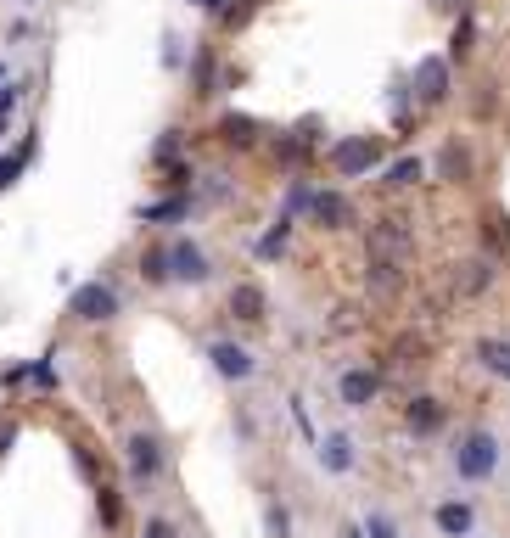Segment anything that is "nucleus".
I'll use <instances>...</instances> for the list:
<instances>
[{
    "mask_svg": "<svg viewBox=\"0 0 510 538\" xmlns=\"http://www.w3.org/2000/svg\"><path fill=\"white\" fill-rule=\"evenodd\" d=\"M370 281H376V292H398V281H404V275H398V264H370Z\"/></svg>",
    "mask_w": 510,
    "mask_h": 538,
    "instance_id": "21",
    "label": "nucleus"
},
{
    "mask_svg": "<svg viewBox=\"0 0 510 538\" xmlns=\"http://www.w3.org/2000/svg\"><path fill=\"white\" fill-rule=\"evenodd\" d=\"M415 96H421V107H438V101L449 96V62L426 57L421 68H415Z\"/></svg>",
    "mask_w": 510,
    "mask_h": 538,
    "instance_id": "12",
    "label": "nucleus"
},
{
    "mask_svg": "<svg viewBox=\"0 0 510 538\" xmlns=\"http://www.w3.org/2000/svg\"><path fill=\"white\" fill-rule=\"evenodd\" d=\"M208 359H213V370H219L225 382H247V376L258 370V359L247 354V348H236V342H213Z\"/></svg>",
    "mask_w": 510,
    "mask_h": 538,
    "instance_id": "10",
    "label": "nucleus"
},
{
    "mask_svg": "<svg viewBox=\"0 0 510 538\" xmlns=\"http://www.w3.org/2000/svg\"><path fill=\"white\" fill-rule=\"evenodd\" d=\"M376 152H382V146L370 141V135H354V141H342L337 152H331V169H337V174H348V180H354V174L376 169Z\"/></svg>",
    "mask_w": 510,
    "mask_h": 538,
    "instance_id": "6",
    "label": "nucleus"
},
{
    "mask_svg": "<svg viewBox=\"0 0 510 538\" xmlns=\"http://www.w3.org/2000/svg\"><path fill=\"white\" fill-rule=\"evenodd\" d=\"M443 421H449V410H443L438 398H410V404H404V426H410L415 438H438L443 432Z\"/></svg>",
    "mask_w": 510,
    "mask_h": 538,
    "instance_id": "7",
    "label": "nucleus"
},
{
    "mask_svg": "<svg viewBox=\"0 0 510 538\" xmlns=\"http://www.w3.org/2000/svg\"><path fill=\"white\" fill-rule=\"evenodd\" d=\"M169 281H185V286L208 281V253H202L197 241H174L169 247Z\"/></svg>",
    "mask_w": 510,
    "mask_h": 538,
    "instance_id": "5",
    "label": "nucleus"
},
{
    "mask_svg": "<svg viewBox=\"0 0 510 538\" xmlns=\"http://www.w3.org/2000/svg\"><path fill=\"white\" fill-rule=\"evenodd\" d=\"M365 253H370V264H404V258H410V230H404V219H376V225L365 230Z\"/></svg>",
    "mask_w": 510,
    "mask_h": 538,
    "instance_id": "3",
    "label": "nucleus"
},
{
    "mask_svg": "<svg viewBox=\"0 0 510 538\" xmlns=\"http://www.w3.org/2000/svg\"><path fill=\"white\" fill-rule=\"evenodd\" d=\"M309 213L326 230H348V225H354V208H348V197H337V191H314V208Z\"/></svg>",
    "mask_w": 510,
    "mask_h": 538,
    "instance_id": "14",
    "label": "nucleus"
},
{
    "mask_svg": "<svg viewBox=\"0 0 510 538\" xmlns=\"http://www.w3.org/2000/svg\"><path fill=\"white\" fill-rule=\"evenodd\" d=\"M0 124H6V118H0Z\"/></svg>",
    "mask_w": 510,
    "mask_h": 538,
    "instance_id": "32",
    "label": "nucleus"
},
{
    "mask_svg": "<svg viewBox=\"0 0 510 538\" xmlns=\"http://www.w3.org/2000/svg\"><path fill=\"white\" fill-rule=\"evenodd\" d=\"M79 320H113L118 314V292L113 286H101V281H85L79 292H73V303H68Z\"/></svg>",
    "mask_w": 510,
    "mask_h": 538,
    "instance_id": "4",
    "label": "nucleus"
},
{
    "mask_svg": "<svg viewBox=\"0 0 510 538\" xmlns=\"http://www.w3.org/2000/svg\"><path fill=\"white\" fill-rule=\"evenodd\" d=\"M337 393L348 410H365V404H376V393H382V376H376V370H342Z\"/></svg>",
    "mask_w": 510,
    "mask_h": 538,
    "instance_id": "11",
    "label": "nucleus"
},
{
    "mask_svg": "<svg viewBox=\"0 0 510 538\" xmlns=\"http://www.w3.org/2000/svg\"><path fill=\"white\" fill-rule=\"evenodd\" d=\"M421 169H426L421 157H398L393 169H387V180H382V185H415V180H421Z\"/></svg>",
    "mask_w": 510,
    "mask_h": 538,
    "instance_id": "18",
    "label": "nucleus"
},
{
    "mask_svg": "<svg viewBox=\"0 0 510 538\" xmlns=\"http://www.w3.org/2000/svg\"><path fill=\"white\" fill-rule=\"evenodd\" d=\"M146 281H169V247H163V253H146Z\"/></svg>",
    "mask_w": 510,
    "mask_h": 538,
    "instance_id": "23",
    "label": "nucleus"
},
{
    "mask_svg": "<svg viewBox=\"0 0 510 538\" xmlns=\"http://www.w3.org/2000/svg\"><path fill=\"white\" fill-rule=\"evenodd\" d=\"M124 466H129V482H135V488L157 482L163 477V443H157L152 432H129L124 438Z\"/></svg>",
    "mask_w": 510,
    "mask_h": 538,
    "instance_id": "2",
    "label": "nucleus"
},
{
    "mask_svg": "<svg viewBox=\"0 0 510 538\" xmlns=\"http://www.w3.org/2000/svg\"><path fill=\"white\" fill-rule=\"evenodd\" d=\"M359 466V443L348 438V432H326L320 438V471H331V477H342V471Z\"/></svg>",
    "mask_w": 510,
    "mask_h": 538,
    "instance_id": "9",
    "label": "nucleus"
},
{
    "mask_svg": "<svg viewBox=\"0 0 510 538\" xmlns=\"http://www.w3.org/2000/svg\"><path fill=\"white\" fill-rule=\"evenodd\" d=\"M253 135H258V129H253V118H236V113L225 118V141H236V146H253Z\"/></svg>",
    "mask_w": 510,
    "mask_h": 538,
    "instance_id": "20",
    "label": "nucleus"
},
{
    "mask_svg": "<svg viewBox=\"0 0 510 538\" xmlns=\"http://www.w3.org/2000/svg\"><path fill=\"white\" fill-rule=\"evenodd\" d=\"M141 538H180V527H174L169 516H152V522L141 527Z\"/></svg>",
    "mask_w": 510,
    "mask_h": 538,
    "instance_id": "25",
    "label": "nucleus"
},
{
    "mask_svg": "<svg viewBox=\"0 0 510 538\" xmlns=\"http://www.w3.org/2000/svg\"><path fill=\"white\" fill-rule=\"evenodd\" d=\"M365 533L370 538H404V527H398L387 510H370V516H365Z\"/></svg>",
    "mask_w": 510,
    "mask_h": 538,
    "instance_id": "19",
    "label": "nucleus"
},
{
    "mask_svg": "<svg viewBox=\"0 0 510 538\" xmlns=\"http://www.w3.org/2000/svg\"><path fill=\"white\" fill-rule=\"evenodd\" d=\"M466 169H471V152L460 141H449L438 152V180H466Z\"/></svg>",
    "mask_w": 510,
    "mask_h": 538,
    "instance_id": "16",
    "label": "nucleus"
},
{
    "mask_svg": "<svg viewBox=\"0 0 510 538\" xmlns=\"http://www.w3.org/2000/svg\"><path fill=\"white\" fill-rule=\"evenodd\" d=\"M202 6H225V0H202Z\"/></svg>",
    "mask_w": 510,
    "mask_h": 538,
    "instance_id": "31",
    "label": "nucleus"
},
{
    "mask_svg": "<svg viewBox=\"0 0 510 538\" xmlns=\"http://www.w3.org/2000/svg\"><path fill=\"white\" fill-rule=\"evenodd\" d=\"M477 359H482L488 370H494V376H505V382H510V342L482 337V342H477Z\"/></svg>",
    "mask_w": 510,
    "mask_h": 538,
    "instance_id": "17",
    "label": "nucleus"
},
{
    "mask_svg": "<svg viewBox=\"0 0 510 538\" xmlns=\"http://www.w3.org/2000/svg\"><path fill=\"white\" fill-rule=\"evenodd\" d=\"M17 432H12V421H0V454H6V443H12Z\"/></svg>",
    "mask_w": 510,
    "mask_h": 538,
    "instance_id": "30",
    "label": "nucleus"
},
{
    "mask_svg": "<svg viewBox=\"0 0 510 538\" xmlns=\"http://www.w3.org/2000/svg\"><path fill=\"white\" fill-rule=\"evenodd\" d=\"M488 281H494V269H488V258H460V264L449 269L454 298H482V292H488Z\"/></svg>",
    "mask_w": 510,
    "mask_h": 538,
    "instance_id": "8",
    "label": "nucleus"
},
{
    "mask_svg": "<svg viewBox=\"0 0 510 538\" xmlns=\"http://www.w3.org/2000/svg\"><path fill=\"white\" fill-rule=\"evenodd\" d=\"M499 460H505V449H499V438L488 426H477V432H466V438L454 443V477L471 482V488H477V482H494Z\"/></svg>",
    "mask_w": 510,
    "mask_h": 538,
    "instance_id": "1",
    "label": "nucleus"
},
{
    "mask_svg": "<svg viewBox=\"0 0 510 538\" xmlns=\"http://www.w3.org/2000/svg\"><path fill=\"white\" fill-rule=\"evenodd\" d=\"M337 538H370V533H365V522H342Z\"/></svg>",
    "mask_w": 510,
    "mask_h": 538,
    "instance_id": "29",
    "label": "nucleus"
},
{
    "mask_svg": "<svg viewBox=\"0 0 510 538\" xmlns=\"http://www.w3.org/2000/svg\"><path fill=\"white\" fill-rule=\"evenodd\" d=\"M264 522H270V538H286V533H292V522H286L281 505H270V516H264Z\"/></svg>",
    "mask_w": 510,
    "mask_h": 538,
    "instance_id": "26",
    "label": "nucleus"
},
{
    "mask_svg": "<svg viewBox=\"0 0 510 538\" xmlns=\"http://www.w3.org/2000/svg\"><path fill=\"white\" fill-rule=\"evenodd\" d=\"M185 213V202L174 197V202H157V208H146V219H180Z\"/></svg>",
    "mask_w": 510,
    "mask_h": 538,
    "instance_id": "27",
    "label": "nucleus"
},
{
    "mask_svg": "<svg viewBox=\"0 0 510 538\" xmlns=\"http://www.w3.org/2000/svg\"><path fill=\"white\" fill-rule=\"evenodd\" d=\"M432 522H438L443 538H471V527H477V516H471L466 499H443L438 510H432Z\"/></svg>",
    "mask_w": 510,
    "mask_h": 538,
    "instance_id": "13",
    "label": "nucleus"
},
{
    "mask_svg": "<svg viewBox=\"0 0 510 538\" xmlns=\"http://www.w3.org/2000/svg\"><path fill=\"white\" fill-rule=\"evenodd\" d=\"M29 152H34V146H23V152H12V157H0V191H6V185H12L17 174H23V163H29Z\"/></svg>",
    "mask_w": 510,
    "mask_h": 538,
    "instance_id": "22",
    "label": "nucleus"
},
{
    "mask_svg": "<svg viewBox=\"0 0 510 538\" xmlns=\"http://www.w3.org/2000/svg\"><path fill=\"white\" fill-rule=\"evenodd\" d=\"M292 421L303 426V438H314V421H309V410H303V398H292Z\"/></svg>",
    "mask_w": 510,
    "mask_h": 538,
    "instance_id": "28",
    "label": "nucleus"
},
{
    "mask_svg": "<svg viewBox=\"0 0 510 538\" xmlns=\"http://www.w3.org/2000/svg\"><path fill=\"white\" fill-rule=\"evenodd\" d=\"M471 40H477V23L466 17V23L454 29V45H449V51H454V57H466V51H471Z\"/></svg>",
    "mask_w": 510,
    "mask_h": 538,
    "instance_id": "24",
    "label": "nucleus"
},
{
    "mask_svg": "<svg viewBox=\"0 0 510 538\" xmlns=\"http://www.w3.org/2000/svg\"><path fill=\"white\" fill-rule=\"evenodd\" d=\"M230 314H236L241 326H258V320H264V292H258L253 281H241L236 292H230Z\"/></svg>",
    "mask_w": 510,
    "mask_h": 538,
    "instance_id": "15",
    "label": "nucleus"
}]
</instances>
